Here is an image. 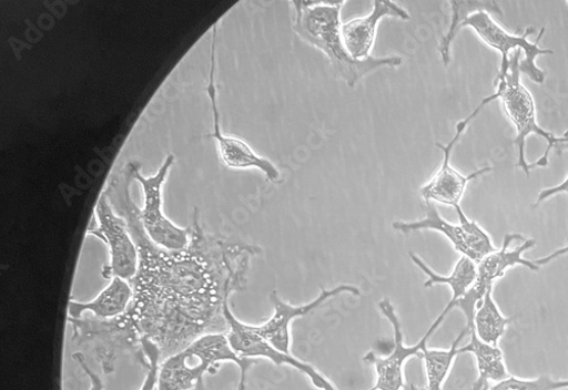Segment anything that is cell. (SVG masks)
Here are the masks:
<instances>
[{
    "mask_svg": "<svg viewBox=\"0 0 568 390\" xmlns=\"http://www.w3.org/2000/svg\"><path fill=\"white\" fill-rule=\"evenodd\" d=\"M135 166L132 162L115 170L103 192L126 222L139 255L138 271L130 281V309L142 337L160 349L163 362L204 335L227 332L224 308L233 292L246 288L251 261L262 249L207 233L199 209L185 249L170 252L156 246L131 197Z\"/></svg>",
    "mask_w": 568,
    "mask_h": 390,
    "instance_id": "1",
    "label": "cell"
},
{
    "mask_svg": "<svg viewBox=\"0 0 568 390\" xmlns=\"http://www.w3.org/2000/svg\"><path fill=\"white\" fill-rule=\"evenodd\" d=\"M452 22L448 31L443 35L439 52L445 66L452 62V45L464 28H470L489 47L496 49L501 55L500 71L497 80L503 79L508 72L509 58L516 51H523L525 59H520L519 71L534 82H545V73L536 60L540 55H552L551 49H544L539 42L545 33L541 29L536 42L528 40L534 28H528L523 35L508 33L491 14L503 16L496 2H450Z\"/></svg>",
    "mask_w": 568,
    "mask_h": 390,
    "instance_id": "2",
    "label": "cell"
},
{
    "mask_svg": "<svg viewBox=\"0 0 568 390\" xmlns=\"http://www.w3.org/2000/svg\"><path fill=\"white\" fill-rule=\"evenodd\" d=\"M345 2H291L294 32L320 51L348 88H355L366 75L403 64L400 57L354 60L347 52L342 33Z\"/></svg>",
    "mask_w": 568,
    "mask_h": 390,
    "instance_id": "3",
    "label": "cell"
},
{
    "mask_svg": "<svg viewBox=\"0 0 568 390\" xmlns=\"http://www.w3.org/2000/svg\"><path fill=\"white\" fill-rule=\"evenodd\" d=\"M523 55V51L510 55L507 74L496 80L495 94L505 115L516 129L514 143L517 148V167L530 176L532 168L548 165L550 151L558 137L545 131L537 122L534 95L520 80L523 73L519 71V62Z\"/></svg>",
    "mask_w": 568,
    "mask_h": 390,
    "instance_id": "4",
    "label": "cell"
},
{
    "mask_svg": "<svg viewBox=\"0 0 568 390\" xmlns=\"http://www.w3.org/2000/svg\"><path fill=\"white\" fill-rule=\"evenodd\" d=\"M68 324L72 328V343L97 360L105 374L113 373L123 357L149 370L151 363L142 348V335L130 308L112 319L90 314L80 318L68 317Z\"/></svg>",
    "mask_w": 568,
    "mask_h": 390,
    "instance_id": "5",
    "label": "cell"
},
{
    "mask_svg": "<svg viewBox=\"0 0 568 390\" xmlns=\"http://www.w3.org/2000/svg\"><path fill=\"white\" fill-rule=\"evenodd\" d=\"M174 162L175 157L168 155L158 173L150 177L141 175L138 164L133 177L144 191V207L140 209V218L148 235L156 246L170 252H180L191 242V229L172 223L163 208V189Z\"/></svg>",
    "mask_w": 568,
    "mask_h": 390,
    "instance_id": "6",
    "label": "cell"
},
{
    "mask_svg": "<svg viewBox=\"0 0 568 390\" xmlns=\"http://www.w3.org/2000/svg\"><path fill=\"white\" fill-rule=\"evenodd\" d=\"M87 234L102 239L109 248L110 264L104 266L103 277L131 281L139 267L136 246L126 222L113 209L104 192L94 207Z\"/></svg>",
    "mask_w": 568,
    "mask_h": 390,
    "instance_id": "7",
    "label": "cell"
},
{
    "mask_svg": "<svg viewBox=\"0 0 568 390\" xmlns=\"http://www.w3.org/2000/svg\"><path fill=\"white\" fill-rule=\"evenodd\" d=\"M524 239L518 234L505 235L503 247L487 256L477 265V278L467 290L466 295L455 304L454 309H460L466 319L468 332L475 330V316L478 307L483 304L487 292L494 288L495 281L501 278L506 270L520 265L532 271H538L539 266L535 261L524 258V254L536 246V239H526L523 246L508 250L511 242Z\"/></svg>",
    "mask_w": 568,
    "mask_h": 390,
    "instance_id": "8",
    "label": "cell"
},
{
    "mask_svg": "<svg viewBox=\"0 0 568 390\" xmlns=\"http://www.w3.org/2000/svg\"><path fill=\"white\" fill-rule=\"evenodd\" d=\"M424 209V218L416 222H395L393 227L404 234L423 229L439 232L450 240L456 252L477 265L497 250L487 232L477 222L468 219L460 205L455 207L458 225L444 219L434 203H425Z\"/></svg>",
    "mask_w": 568,
    "mask_h": 390,
    "instance_id": "9",
    "label": "cell"
},
{
    "mask_svg": "<svg viewBox=\"0 0 568 390\" xmlns=\"http://www.w3.org/2000/svg\"><path fill=\"white\" fill-rule=\"evenodd\" d=\"M493 102H496L494 94L485 98L481 104L473 111L468 117L456 125L455 135L447 144L437 143L438 148L444 154V158L440 167L433 178L420 188V195L424 203H438L455 208L460 205L466 186L470 181L477 179L478 177L494 171L493 167L488 166L468 175H464L452 165V155L455 151V146L465 133L467 126L487 105Z\"/></svg>",
    "mask_w": 568,
    "mask_h": 390,
    "instance_id": "10",
    "label": "cell"
},
{
    "mask_svg": "<svg viewBox=\"0 0 568 390\" xmlns=\"http://www.w3.org/2000/svg\"><path fill=\"white\" fill-rule=\"evenodd\" d=\"M381 309L393 326L395 347L387 358H377L374 353H368L364 358L365 362L374 366L376 372V382L369 390H402L405 388L404 367L406 361L412 357L422 358V352L428 346L429 339L452 310L446 307L418 343L414 347H406L404 346L402 325L394 306L388 300H384L381 304Z\"/></svg>",
    "mask_w": 568,
    "mask_h": 390,
    "instance_id": "11",
    "label": "cell"
},
{
    "mask_svg": "<svg viewBox=\"0 0 568 390\" xmlns=\"http://www.w3.org/2000/svg\"><path fill=\"white\" fill-rule=\"evenodd\" d=\"M213 38L207 94L213 113V132L211 136L217 143L221 161L231 170H258L265 175L267 181L276 183L280 179V171L270 160L260 156L243 138L225 135L221 130L217 90L215 84L216 27L214 28Z\"/></svg>",
    "mask_w": 568,
    "mask_h": 390,
    "instance_id": "12",
    "label": "cell"
},
{
    "mask_svg": "<svg viewBox=\"0 0 568 390\" xmlns=\"http://www.w3.org/2000/svg\"><path fill=\"white\" fill-rule=\"evenodd\" d=\"M224 312L227 322L226 336L229 343L236 355L246 359H268L276 366H291L306 374L316 388L321 390H337L333 383L318 373L312 366L271 347L267 341L253 329V326L246 325L234 317L230 304L225 306Z\"/></svg>",
    "mask_w": 568,
    "mask_h": 390,
    "instance_id": "13",
    "label": "cell"
},
{
    "mask_svg": "<svg viewBox=\"0 0 568 390\" xmlns=\"http://www.w3.org/2000/svg\"><path fill=\"white\" fill-rule=\"evenodd\" d=\"M321 295L317 299L306 306L293 307L283 302L276 291H272L270 300L274 307L273 317L262 326H253V329L263 337L267 343L280 352L291 355V325L294 319L304 317L326 300L351 292L355 297L361 296L357 287L352 285H341L333 289L321 287Z\"/></svg>",
    "mask_w": 568,
    "mask_h": 390,
    "instance_id": "14",
    "label": "cell"
},
{
    "mask_svg": "<svg viewBox=\"0 0 568 390\" xmlns=\"http://www.w3.org/2000/svg\"><path fill=\"white\" fill-rule=\"evenodd\" d=\"M386 18L408 21L410 16L397 3L373 2L372 10L364 17L352 19L342 25V33L348 54L356 61L371 58L378 25Z\"/></svg>",
    "mask_w": 568,
    "mask_h": 390,
    "instance_id": "15",
    "label": "cell"
},
{
    "mask_svg": "<svg viewBox=\"0 0 568 390\" xmlns=\"http://www.w3.org/2000/svg\"><path fill=\"white\" fill-rule=\"evenodd\" d=\"M133 289L131 283L114 277L100 295L89 302L70 301L69 318H80L90 314L101 319H112L123 315L131 306Z\"/></svg>",
    "mask_w": 568,
    "mask_h": 390,
    "instance_id": "16",
    "label": "cell"
},
{
    "mask_svg": "<svg viewBox=\"0 0 568 390\" xmlns=\"http://www.w3.org/2000/svg\"><path fill=\"white\" fill-rule=\"evenodd\" d=\"M410 260L429 277L425 281L426 288L433 287L436 284L448 285L453 290V298L448 305L454 310V306L458 302L470 288L477 278V264L466 257H462L456 264L450 276H440L433 269L426 266L416 255L409 254Z\"/></svg>",
    "mask_w": 568,
    "mask_h": 390,
    "instance_id": "17",
    "label": "cell"
},
{
    "mask_svg": "<svg viewBox=\"0 0 568 390\" xmlns=\"http://www.w3.org/2000/svg\"><path fill=\"white\" fill-rule=\"evenodd\" d=\"M469 343L460 348V355H475L479 370V382L503 381L508 378V373L504 363L503 352L497 348L489 346L483 341L476 330L470 332Z\"/></svg>",
    "mask_w": 568,
    "mask_h": 390,
    "instance_id": "18",
    "label": "cell"
},
{
    "mask_svg": "<svg viewBox=\"0 0 568 390\" xmlns=\"http://www.w3.org/2000/svg\"><path fill=\"white\" fill-rule=\"evenodd\" d=\"M516 317L505 318L493 299L490 289L475 316V330L485 343L497 347L498 340L504 335L506 327Z\"/></svg>",
    "mask_w": 568,
    "mask_h": 390,
    "instance_id": "19",
    "label": "cell"
},
{
    "mask_svg": "<svg viewBox=\"0 0 568 390\" xmlns=\"http://www.w3.org/2000/svg\"><path fill=\"white\" fill-rule=\"evenodd\" d=\"M469 333L466 328L454 340L449 350H428L426 348L422 352V360L425 365L426 378H428V387L426 390H442L453 363L457 356L460 355L459 343L460 340Z\"/></svg>",
    "mask_w": 568,
    "mask_h": 390,
    "instance_id": "20",
    "label": "cell"
},
{
    "mask_svg": "<svg viewBox=\"0 0 568 390\" xmlns=\"http://www.w3.org/2000/svg\"><path fill=\"white\" fill-rule=\"evenodd\" d=\"M568 388V380H554L548 376L527 380L508 377L490 387L489 390H560Z\"/></svg>",
    "mask_w": 568,
    "mask_h": 390,
    "instance_id": "21",
    "label": "cell"
},
{
    "mask_svg": "<svg viewBox=\"0 0 568 390\" xmlns=\"http://www.w3.org/2000/svg\"><path fill=\"white\" fill-rule=\"evenodd\" d=\"M142 348H144L151 366L146 371L145 380L142 382L139 390H158L160 367L162 363L161 351L152 340L145 337H142Z\"/></svg>",
    "mask_w": 568,
    "mask_h": 390,
    "instance_id": "22",
    "label": "cell"
},
{
    "mask_svg": "<svg viewBox=\"0 0 568 390\" xmlns=\"http://www.w3.org/2000/svg\"><path fill=\"white\" fill-rule=\"evenodd\" d=\"M554 150L559 154L568 151V132H566L562 136L558 137V140L554 146ZM562 192L568 193V176L559 185L541 191L539 194L538 201H537V205L549 199L550 197H554V195L562 193Z\"/></svg>",
    "mask_w": 568,
    "mask_h": 390,
    "instance_id": "23",
    "label": "cell"
},
{
    "mask_svg": "<svg viewBox=\"0 0 568 390\" xmlns=\"http://www.w3.org/2000/svg\"><path fill=\"white\" fill-rule=\"evenodd\" d=\"M72 359L81 367L90 381L89 390H104L105 384L99 373L94 372L87 363V357L82 352H75Z\"/></svg>",
    "mask_w": 568,
    "mask_h": 390,
    "instance_id": "24",
    "label": "cell"
},
{
    "mask_svg": "<svg viewBox=\"0 0 568 390\" xmlns=\"http://www.w3.org/2000/svg\"><path fill=\"white\" fill-rule=\"evenodd\" d=\"M565 255H568V246L555 252L550 256H547L545 258L536 260L535 264L541 268L542 266H546V265L550 264L551 261H554Z\"/></svg>",
    "mask_w": 568,
    "mask_h": 390,
    "instance_id": "25",
    "label": "cell"
},
{
    "mask_svg": "<svg viewBox=\"0 0 568 390\" xmlns=\"http://www.w3.org/2000/svg\"><path fill=\"white\" fill-rule=\"evenodd\" d=\"M489 382H479L476 381L475 384H473V390H489Z\"/></svg>",
    "mask_w": 568,
    "mask_h": 390,
    "instance_id": "26",
    "label": "cell"
},
{
    "mask_svg": "<svg viewBox=\"0 0 568 390\" xmlns=\"http://www.w3.org/2000/svg\"><path fill=\"white\" fill-rule=\"evenodd\" d=\"M192 390H207L206 387H205V381L204 379H201L197 384L195 386L194 389Z\"/></svg>",
    "mask_w": 568,
    "mask_h": 390,
    "instance_id": "27",
    "label": "cell"
}]
</instances>
